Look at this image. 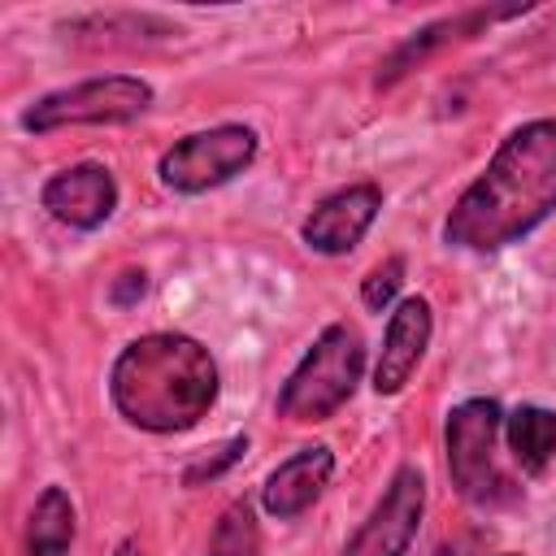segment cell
Segmentation results:
<instances>
[{"instance_id": "1", "label": "cell", "mask_w": 556, "mask_h": 556, "mask_svg": "<svg viewBox=\"0 0 556 556\" xmlns=\"http://www.w3.org/2000/svg\"><path fill=\"white\" fill-rule=\"evenodd\" d=\"M556 213V117L508 130L486 169L443 217V243L460 252H500L521 243Z\"/></svg>"}, {"instance_id": "2", "label": "cell", "mask_w": 556, "mask_h": 556, "mask_svg": "<svg viewBox=\"0 0 556 556\" xmlns=\"http://www.w3.org/2000/svg\"><path fill=\"white\" fill-rule=\"evenodd\" d=\"M109 400L122 421L148 434L191 430L217 404L213 352L178 330L130 339L109 369Z\"/></svg>"}, {"instance_id": "3", "label": "cell", "mask_w": 556, "mask_h": 556, "mask_svg": "<svg viewBox=\"0 0 556 556\" xmlns=\"http://www.w3.org/2000/svg\"><path fill=\"white\" fill-rule=\"evenodd\" d=\"M361 374H365V339H361V330L348 326V321H330L313 339V348L300 356V365L287 374L274 408L287 421H304V426L308 421H326L352 400Z\"/></svg>"}, {"instance_id": "4", "label": "cell", "mask_w": 556, "mask_h": 556, "mask_svg": "<svg viewBox=\"0 0 556 556\" xmlns=\"http://www.w3.org/2000/svg\"><path fill=\"white\" fill-rule=\"evenodd\" d=\"M500 434H504V408L486 395L460 400L443 426L452 486L460 500H469L478 508H495V504L513 500V482L504 478V469L495 460Z\"/></svg>"}, {"instance_id": "5", "label": "cell", "mask_w": 556, "mask_h": 556, "mask_svg": "<svg viewBox=\"0 0 556 556\" xmlns=\"http://www.w3.org/2000/svg\"><path fill=\"white\" fill-rule=\"evenodd\" d=\"M148 109H152V83L148 78L100 74V78H83L74 87L39 96L22 113V126L30 135H52V130H65V126H122V122H135Z\"/></svg>"}, {"instance_id": "6", "label": "cell", "mask_w": 556, "mask_h": 556, "mask_svg": "<svg viewBox=\"0 0 556 556\" xmlns=\"http://www.w3.org/2000/svg\"><path fill=\"white\" fill-rule=\"evenodd\" d=\"M256 130L243 126V122H222V126H208V130H195V135H182L156 165L161 182L178 195H200V191H213L222 182H230L235 174H243L252 161H256Z\"/></svg>"}, {"instance_id": "7", "label": "cell", "mask_w": 556, "mask_h": 556, "mask_svg": "<svg viewBox=\"0 0 556 556\" xmlns=\"http://www.w3.org/2000/svg\"><path fill=\"white\" fill-rule=\"evenodd\" d=\"M421 517H426V478L417 465H400L339 556H404L421 530Z\"/></svg>"}, {"instance_id": "8", "label": "cell", "mask_w": 556, "mask_h": 556, "mask_svg": "<svg viewBox=\"0 0 556 556\" xmlns=\"http://www.w3.org/2000/svg\"><path fill=\"white\" fill-rule=\"evenodd\" d=\"M378 208H382L378 182H348V187L330 191L326 200H317V208L300 226V239L321 256H343L369 235Z\"/></svg>"}, {"instance_id": "9", "label": "cell", "mask_w": 556, "mask_h": 556, "mask_svg": "<svg viewBox=\"0 0 556 556\" xmlns=\"http://www.w3.org/2000/svg\"><path fill=\"white\" fill-rule=\"evenodd\" d=\"M39 204L70 230H100L117 208V182L104 165L83 161V165L56 169L39 187Z\"/></svg>"}, {"instance_id": "10", "label": "cell", "mask_w": 556, "mask_h": 556, "mask_svg": "<svg viewBox=\"0 0 556 556\" xmlns=\"http://www.w3.org/2000/svg\"><path fill=\"white\" fill-rule=\"evenodd\" d=\"M430 334H434L430 304L421 295H404L391 308L387 330H382V352L374 365V391L378 395H400L408 387V378L417 374V365L430 348Z\"/></svg>"}, {"instance_id": "11", "label": "cell", "mask_w": 556, "mask_h": 556, "mask_svg": "<svg viewBox=\"0 0 556 556\" xmlns=\"http://www.w3.org/2000/svg\"><path fill=\"white\" fill-rule=\"evenodd\" d=\"M330 473H334V452L326 443H313V447H300L295 456H287L261 486V508L278 521H291L300 517L304 508L317 504V495L330 486Z\"/></svg>"}, {"instance_id": "12", "label": "cell", "mask_w": 556, "mask_h": 556, "mask_svg": "<svg viewBox=\"0 0 556 556\" xmlns=\"http://www.w3.org/2000/svg\"><path fill=\"white\" fill-rule=\"evenodd\" d=\"M517 13H521V9H465V13L439 17V22H430L426 30H417L413 39H404V43L387 56V65H382L378 83L387 87V83H395L400 74H408L417 61H426L434 48H443V43H452V39H465V35H473V30H482V26L500 22V17H517Z\"/></svg>"}, {"instance_id": "13", "label": "cell", "mask_w": 556, "mask_h": 556, "mask_svg": "<svg viewBox=\"0 0 556 556\" xmlns=\"http://www.w3.org/2000/svg\"><path fill=\"white\" fill-rule=\"evenodd\" d=\"M504 439H508L513 460L526 473H543L547 460L556 456V413L543 404H517L504 417Z\"/></svg>"}, {"instance_id": "14", "label": "cell", "mask_w": 556, "mask_h": 556, "mask_svg": "<svg viewBox=\"0 0 556 556\" xmlns=\"http://www.w3.org/2000/svg\"><path fill=\"white\" fill-rule=\"evenodd\" d=\"M70 543H74V500L65 495V486H43L30 508L26 556H70Z\"/></svg>"}, {"instance_id": "15", "label": "cell", "mask_w": 556, "mask_h": 556, "mask_svg": "<svg viewBox=\"0 0 556 556\" xmlns=\"http://www.w3.org/2000/svg\"><path fill=\"white\" fill-rule=\"evenodd\" d=\"M256 547H261V530L252 504L248 500L226 504L208 534V556H256Z\"/></svg>"}, {"instance_id": "16", "label": "cell", "mask_w": 556, "mask_h": 556, "mask_svg": "<svg viewBox=\"0 0 556 556\" xmlns=\"http://www.w3.org/2000/svg\"><path fill=\"white\" fill-rule=\"evenodd\" d=\"M400 282H404V256H387L382 265H374L369 278L361 282V300H365V308L382 313V308L395 300Z\"/></svg>"}, {"instance_id": "17", "label": "cell", "mask_w": 556, "mask_h": 556, "mask_svg": "<svg viewBox=\"0 0 556 556\" xmlns=\"http://www.w3.org/2000/svg\"><path fill=\"white\" fill-rule=\"evenodd\" d=\"M239 452H248V434H235V439L222 447L217 460H200V465H191V469H187V486H195V482H204V478H217L226 465L239 460Z\"/></svg>"}, {"instance_id": "18", "label": "cell", "mask_w": 556, "mask_h": 556, "mask_svg": "<svg viewBox=\"0 0 556 556\" xmlns=\"http://www.w3.org/2000/svg\"><path fill=\"white\" fill-rule=\"evenodd\" d=\"M143 291H148V274H143V269H126V274L113 282V291H109V295H113V304H122V308H126V304H135Z\"/></svg>"}, {"instance_id": "19", "label": "cell", "mask_w": 556, "mask_h": 556, "mask_svg": "<svg viewBox=\"0 0 556 556\" xmlns=\"http://www.w3.org/2000/svg\"><path fill=\"white\" fill-rule=\"evenodd\" d=\"M113 556H143V552H139V543H135V539H126V543H122Z\"/></svg>"}, {"instance_id": "20", "label": "cell", "mask_w": 556, "mask_h": 556, "mask_svg": "<svg viewBox=\"0 0 556 556\" xmlns=\"http://www.w3.org/2000/svg\"><path fill=\"white\" fill-rule=\"evenodd\" d=\"M504 556H513V552H504Z\"/></svg>"}]
</instances>
